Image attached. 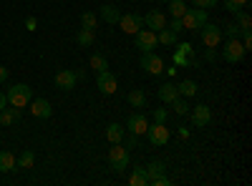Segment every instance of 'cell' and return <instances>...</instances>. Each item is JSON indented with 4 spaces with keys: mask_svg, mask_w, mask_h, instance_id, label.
Returning a JSON list of instances; mask_svg holds the SVG:
<instances>
[{
    "mask_svg": "<svg viewBox=\"0 0 252 186\" xmlns=\"http://www.w3.org/2000/svg\"><path fill=\"white\" fill-rule=\"evenodd\" d=\"M15 171V156L10 151H0V174Z\"/></svg>",
    "mask_w": 252,
    "mask_h": 186,
    "instance_id": "7402d4cb",
    "label": "cell"
},
{
    "mask_svg": "<svg viewBox=\"0 0 252 186\" xmlns=\"http://www.w3.org/2000/svg\"><path fill=\"white\" fill-rule=\"evenodd\" d=\"M28 106H31V113L35 118H51L53 116V108H51V103L46 98H33Z\"/></svg>",
    "mask_w": 252,
    "mask_h": 186,
    "instance_id": "5bb4252c",
    "label": "cell"
},
{
    "mask_svg": "<svg viewBox=\"0 0 252 186\" xmlns=\"http://www.w3.org/2000/svg\"><path fill=\"white\" fill-rule=\"evenodd\" d=\"M141 68L149 73V76H161V73H164V60H161L154 51H149V53L141 55Z\"/></svg>",
    "mask_w": 252,
    "mask_h": 186,
    "instance_id": "8fae6325",
    "label": "cell"
},
{
    "mask_svg": "<svg viewBox=\"0 0 252 186\" xmlns=\"http://www.w3.org/2000/svg\"><path fill=\"white\" fill-rule=\"evenodd\" d=\"M89 63H91V68H94L96 73H101V71H109V60H106V55H101V53H94Z\"/></svg>",
    "mask_w": 252,
    "mask_h": 186,
    "instance_id": "83f0119b",
    "label": "cell"
},
{
    "mask_svg": "<svg viewBox=\"0 0 252 186\" xmlns=\"http://www.w3.org/2000/svg\"><path fill=\"white\" fill-rule=\"evenodd\" d=\"M166 116H169V113H166V108H154V111H152L154 123H166Z\"/></svg>",
    "mask_w": 252,
    "mask_h": 186,
    "instance_id": "8d00e7d4",
    "label": "cell"
},
{
    "mask_svg": "<svg viewBox=\"0 0 252 186\" xmlns=\"http://www.w3.org/2000/svg\"><path fill=\"white\" fill-rule=\"evenodd\" d=\"M235 23H237L240 28H250V26H252V18H250V13H247L245 8L235 13Z\"/></svg>",
    "mask_w": 252,
    "mask_h": 186,
    "instance_id": "d6a6232c",
    "label": "cell"
},
{
    "mask_svg": "<svg viewBox=\"0 0 252 186\" xmlns=\"http://www.w3.org/2000/svg\"><path fill=\"white\" fill-rule=\"evenodd\" d=\"M134 38H136V48H139L141 53H149V51H154V48L159 46L157 33H154V30H149V28L136 30V33H134Z\"/></svg>",
    "mask_w": 252,
    "mask_h": 186,
    "instance_id": "8992f818",
    "label": "cell"
},
{
    "mask_svg": "<svg viewBox=\"0 0 252 186\" xmlns=\"http://www.w3.org/2000/svg\"><path fill=\"white\" fill-rule=\"evenodd\" d=\"M169 106H172V108H174L179 116H187V113H189V108H192V106H189V103L184 101V96H177V98L169 103Z\"/></svg>",
    "mask_w": 252,
    "mask_h": 186,
    "instance_id": "f1b7e54d",
    "label": "cell"
},
{
    "mask_svg": "<svg viewBox=\"0 0 252 186\" xmlns=\"http://www.w3.org/2000/svg\"><path fill=\"white\" fill-rule=\"evenodd\" d=\"M119 28L124 30V33H129V35H134L136 30H141L144 28V15H139V13H121V18H119Z\"/></svg>",
    "mask_w": 252,
    "mask_h": 186,
    "instance_id": "9c48e42d",
    "label": "cell"
},
{
    "mask_svg": "<svg viewBox=\"0 0 252 186\" xmlns=\"http://www.w3.org/2000/svg\"><path fill=\"white\" fill-rule=\"evenodd\" d=\"M166 28H169V30H174V33L179 35V33L184 30V28H182V18H172L169 23H166Z\"/></svg>",
    "mask_w": 252,
    "mask_h": 186,
    "instance_id": "ab89813d",
    "label": "cell"
},
{
    "mask_svg": "<svg viewBox=\"0 0 252 186\" xmlns=\"http://www.w3.org/2000/svg\"><path fill=\"white\" fill-rule=\"evenodd\" d=\"M177 91H179V96H184V98H189V96H197V91H199V86L194 83V80H182V83L177 86Z\"/></svg>",
    "mask_w": 252,
    "mask_h": 186,
    "instance_id": "d4e9b609",
    "label": "cell"
},
{
    "mask_svg": "<svg viewBox=\"0 0 252 186\" xmlns=\"http://www.w3.org/2000/svg\"><path fill=\"white\" fill-rule=\"evenodd\" d=\"M144 169H146V176H149V181H152V179H157L166 171V163L164 161H152V163H146Z\"/></svg>",
    "mask_w": 252,
    "mask_h": 186,
    "instance_id": "cb8c5ba5",
    "label": "cell"
},
{
    "mask_svg": "<svg viewBox=\"0 0 252 186\" xmlns=\"http://www.w3.org/2000/svg\"><path fill=\"white\" fill-rule=\"evenodd\" d=\"M20 116H23V111H20V108L5 106L3 111H0V126H13V123L20 121Z\"/></svg>",
    "mask_w": 252,
    "mask_h": 186,
    "instance_id": "2e32d148",
    "label": "cell"
},
{
    "mask_svg": "<svg viewBox=\"0 0 252 186\" xmlns=\"http://www.w3.org/2000/svg\"><path fill=\"white\" fill-rule=\"evenodd\" d=\"M94 30H86V28H81L78 33H76V43L81 46V48H89V46H94Z\"/></svg>",
    "mask_w": 252,
    "mask_h": 186,
    "instance_id": "484cf974",
    "label": "cell"
},
{
    "mask_svg": "<svg viewBox=\"0 0 252 186\" xmlns=\"http://www.w3.org/2000/svg\"><path fill=\"white\" fill-rule=\"evenodd\" d=\"M164 3H169V0H164Z\"/></svg>",
    "mask_w": 252,
    "mask_h": 186,
    "instance_id": "7dc6e473",
    "label": "cell"
},
{
    "mask_svg": "<svg viewBox=\"0 0 252 186\" xmlns=\"http://www.w3.org/2000/svg\"><path fill=\"white\" fill-rule=\"evenodd\" d=\"M129 184H131V186H149V176H146V169H144V166H136L134 174L129 176Z\"/></svg>",
    "mask_w": 252,
    "mask_h": 186,
    "instance_id": "603a6c76",
    "label": "cell"
},
{
    "mask_svg": "<svg viewBox=\"0 0 252 186\" xmlns=\"http://www.w3.org/2000/svg\"><path fill=\"white\" fill-rule=\"evenodd\" d=\"M245 46L240 43L237 38H227V43H224V48H222V58L227 60V63H240V60L245 58Z\"/></svg>",
    "mask_w": 252,
    "mask_h": 186,
    "instance_id": "277c9868",
    "label": "cell"
},
{
    "mask_svg": "<svg viewBox=\"0 0 252 186\" xmlns=\"http://www.w3.org/2000/svg\"><path fill=\"white\" fill-rule=\"evenodd\" d=\"M177 96H179V91H177L174 83H164V86H159V101L166 103V106H169V103H172Z\"/></svg>",
    "mask_w": 252,
    "mask_h": 186,
    "instance_id": "d6986e66",
    "label": "cell"
},
{
    "mask_svg": "<svg viewBox=\"0 0 252 186\" xmlns=\"http://www.w3.org/2000/svg\"><path fill=\"white\" fill-rule=\"evenodd\" d=\"M240 30H242V28H240L237 23H227V26H224V30H222V35H227V38H237V35H240Z\"/></svg>",
    "mask_w": 252,
    "mask_h": 186,
    "instance_id": "d590c367",
    "label": "cell"
},
{
    "mask_svg": "<svg viewBox=\"0 0 252 186\" xmlns=\"http://www.w3.org/2000/svg\"><path fill=\"white\" fill-rule=\"evenodd\" d=\"M199 38H202V43L207 46V48H217L220 43H222V28H217L215 23H204L202 28H199Z\"/></svg>",
    "mask_w": 252,
    "mask_h": 186,
    "instance_id": "5b68a950",
    "label": "cell"
},
{
    "mask_svg": "<svg viewBox=\"0 0 252 186\" xmlns=\"http://www.w3.org/2000/svg\"><path fill=\"white\" fill-rule=\"evenodd\" d=\"M129 161H131L129 149L121 146V143H111V149H109V166H111L116 174H121V171H126Z\"/></svg>",
    "mask_w": 252,
    "mask_h": 186,
    "instance_id": "7a4b0ae2",
    "label": "cell"
},
{
    "mask_svg": "<svg viewBox=\"0 0 252 186\" xmlns=\"http://www.w3.org/2000/svg\"><path fill=\"white\" fill-rule=\"evenodd\" d=\"M207 23V10L204 8H187V13L182 15V28L197 33L202 26Z\"/></svg>",
    "mask_w": 252,
    "mask_h": 186,
    "instance_id": "3957f363",
    "label": "cell"
},
{
    "mask_svg": "<svg viewBox=\"0 0 252 186\" xmlns=\"http://www.w3.org/2000/svg\"><path fill=\"white\" fill-rule=\"evenodd\" d=\"M76 71H71V68H63V71H58L56 73V88H61V91H73L76 88Z\"/></svg>",
    "mask_w": 252,
    "mask_h": 186,
    "instance_id": "4fadbf2b",
    "label": "cell"
},
{
    "mask_svg": "<svg viewBox=\"0 0 252 186\" xmlns=\"http://www.w3.org/2000/svg\"><path fill=\"white\" fill-rule=\"evenodd\" d=\"M169 13H172V18H182L187 13V3L184 0H169Z\"/></svg>",
    "mask_w": 252,
    "mask_h": 186,
    "instance_id": "4dcf8cb0",
    "label": "cell"
},
{
    "mask_svg": "<svg viewBox=\"0 0 252 186\" xmlns=\"http://www.w3.org/2000/svg\"><path fill=\"white\" fill-rule=\"evenodd\" d=\"M124 136H126V129L121 126V123H109V126H106V138L111 141V143H121L124 141Z\"/></svg>",
    "mask_w": 252,
    "mask_h": 186,
    "instance_id": "ac0fdd59",
    "label": "cell"
},
{
    "mask_svg": "<svg viewBox=\"0 0 252 186\" xmlns=\"http://www.w3.org/2000/svg\"><path fill=\"white\" fill-rule=\"evenodd\" d=\"M124 138H126V136H124ZM136 138H139V136H134V133L126 138V149H136Z\"/></svg>",
    "mask_w": 252,
    "mask_h": 186,
    "instance_id": "7bdbcfd3",
    "label": "cell"
},
{
    "mask_svg": "<svg viewBox=\"0 0 252 186\" xmlns=\"http://www.w3.org/2000/svg\"><path fill=\"white\" fill-rule=\"evenodd\" d=\"M126 101H129L131 108H144V106H146V93H144L141 88H134L129 96H126Z\"/></svg>",
    "mask_w": 252,
    "mask_h": 186,
    "instance_id": "44dd1931",
    "label": "cell"
},
{
    "mask_svg": "<svg viewBox=\"0 0 252 186\" xmlns=\"http://www.w3.org/2000/svg\"><path fill=\"white\" fill-rule=\"evenodd\" d=\"M217 3H220V0H194V8L209 10V8H217Z\"/></svg>",
    "mask_w": 252,
    "mask_h": 186,
    "instance_id": "f35d334b",
    "label": "cell"
},
{
    "mask_svg": "<svg viewBox=\"0 0 252 186\" xmlns=\"http://www.w3.org/2000/svg\"><path fill=\"white\" fill-rule=\"evenodd\" d=\"M189 116H192V123L197 129H204V126H209V121H212V108H209L207 103H197L194 108H189Z\"/></svg>",
    "mask_w": 252,
    "mask_h": 186,
    "instance_id": "30bf717a",
    "label": "cell"
},
{
    "mask_svg": "<svg viewBox=\"0 0 252 186\" xmlns=\"http://www.w3.org/2000/svg\"><path fill=\"white\" fill-rule=\"evenodd\" d=\"M204 58H207V60H215V58H217V48H207V51H204Z\"/></svg>",
    "mask_w": 252,
    "mask_h": 186,
    "instance_id": "ee69618b",
    "label": "cell"
},
{
    "mask_svg": "<svg viewBox=\"0 0 252 186\" xmlns=\"http://www.w3.org/2000/svg\"><path fill=\"white\" fill-rule=\"evenodd\" d=\"M222 3H224V10L227 13H237V10H242V8H247V3H250V0H222Z\"/></svg>",
    "mask_w": 252,
    "mask_h": 186,
    "instance_id": "f546056e",
    "label": "cell"
},
{
    "mask_svg": "<svg viewBox=\"0 0 252 186\" xmlns=\"http://www.w3.org/2000/svg\"><path fill=\"white\" fill-rule=\"evenodd\" d=\"M8 98V106H15V108H26L28 103L33 101V88L28 83H13L5 93Z\"/></svg>",
    "mask_w": 252,
    "mask_h": 186,
    "instance_id": "6da1fadb",
    "label": "cell"
},
{
    "mask_svg": "<svg viewBox=\"0 0 252 186\" xmlns=\"http://www.w3.org/2000/svg\"><path fill=\"white\" fill-rule=\"evenodd\" d=\"M33 166H35V154L31 149H26L23 154L15 159V169H33Z\"/></svg>",
    "mask_w": 252,
    "mask_h": 186,
    "instance_id": "ffe728a7",
    "label": "cell"
},
{
    "mask_svg": "<svg viewBox=\"0 0 252 186\" xmlns=\"http://www.w3.org/2000/svg\"><path fill=\"white\" fill-rule=\"evenodd\" d=\"M96 88H98L103 96H114V93L119 91V80H116V76H114L111 71H101V73L96 76Z\"/></svg>",
    "mask_w": 252,
    "mask_h": 186,
    "instance_id": "52a82bcc",
    "label": "cell"
},
{
    "mask_svg": "<svg viewBox=\"0 0 252 186\" xmlns=\"http://www.w3.org/2000/svg\"><path fill=\"white\" fill-rule=\"evenodd\" d=\"M157 38H159V43L161 46H174L177 43V33L174 30H169V28H161V30H157Z\"/></svg>",
    "mask_w": 252,
    "mask_h": 186,
    "instance_id": "4316f807",
    "label": "cell"
},
{
    "mask_svg": "<svg viewBox=\"0 0 252 186\" xmlns=\"http://www.w3.org/2000/svg\"><path fill=\"white\" fill-rule=\"evenodd\" d=\"M174 66H182V68H192L194 66V58H187V55H182L179 51L174 53Z\"/></svg>",
    "mask_w": 252,
    "mask_h": 186,
    "instance_id": "836d02e7",
    "label": "cell"
},
{
    "mask_svg": "<svg viewBox=\"0 0 252 186\" xmlns=\"http://www.w3.org/2000/svg\"><path fill=\"white\" fill-rule=\"evenodd\" d=\"M144 136L149 138L152 146H164V143H169V129H166L164 123H152Z\"/></svg>",
    "mask_w": 252,
    "mask_h": 186,
    "instance_id": "ba28073f",
    "label": "cell"
},
{
    "mask_svg": "<svg viewBox=\"0 0 252 186\" xmlns=\"http://www.w3.org/2000/svg\"><path fill=\"white\" fill-rule=\"evenodd\" d=\"M240 35H242L240 43L245 46V51H250V48H252V28H242V30H240Z\"/></svg>",
    "mask_w": 252,
    "mask_h": 186,
    "instance_id": "e575fe53",
    "label": "cell"
},
{
    "mask_svg": "<svg viewBox=\"0 0 252 186\" xmlns=\"http://www.w3.org/2000/svg\"><path fill=\"white\" fill-rule=\"evenodd\" d=\"M81 28H86V30H96V13L86 10L81 15Z\"/></svg>",
    "mask_w": 252,
    "mask_h": 186,
    "instance_id": "1f68e13d",
    "label": "cell"
},
{
    "mask_svg": "<svg viewBox=\"0 0 252 186\" xmlns=\"http://www.w3.org/2000/svg\"><path fill=\"white\" fill-rule=\"evenodd\" d=\"M8 106V98H5V93H0V111H3Z\"/></svg>",
    "mask_w": 252,
    "mask_h": 186,
    "instance_id": "bcb514c9",
    "label": "cell"
},
{
    "mask_svg": "<svg viewBox=\"0 0 252 186\" xmlns=\"http://www.w3.org/2000/svg\"><path fill=\"white\" fill-rule=\"evenodd\" d=\"M177 51H179L182 55H187V58H194V48H192V43H179Z\"/></svg>",
    "mask_w": 252,
    "mask_h": 186,
    "instance_id": "74e56055",
    "label": "cell"
},
{
    "mask_svg": "<svg viewBox=\"0 0 252 186\" xmlns=\"http://www.w3.org/2000/svg\"><path fill=\"white\" fill-rule=\"evenodd\" d=\"M5 80H8V68L0 66V83H5Z\"/></svg>",
    "mask_w": 252,
    "mask_h": 186,
    "instance_id": "f6af8a7d",
    "label": "cell"
},
{
    "mask_svg": "<svg viewBox=\"0 0 252 186\" xmlns=\"http://www.w3.org/2000/svg\"><path fill=\"white\" fill-rule=\"evenodd\" d=\"M124 129L129 131V133H134V136H144V133H146V129H149V121H146V116H144V113H131Z\"/></svg>",
    "mask_w": 252,
    "mask_h": 186,
    "instance_id": "7c38bea8",
    "label": "cell"
},
{
    "mask_svg": "<svg viewBox=\"0 0 252 186\" xmlns=\"http://www.w3.org/2000/svg\"><path fill=\"white\" fill-rule=\"evenodd\" d=\"M149 184H152V186H169V184H172V179H166V176L161 174V176H157V179H152Z\"/></svg>",
    "mask_w": 252,
    "mask_h": 186,
    "instance_id": "60d3db41",
    "label": "cell"
},
{
    "mask_svg": "<svg viewBox=\"0 0 252 186\" xmlns=\"http://www.w3.org/2000/svg\"><path fill=\"white\" fill-rule=\"evenodd\" d=\"M35 28H38V18H35V15H28V18H26V30L33 33Z\"/></svg>",
    "mask_w": 252,
    "mask_h": 186,
    "instance_id": "b9f144b4",
    "label": "cell"
},
{
    "mask_svg": "<svg viewBox=\"0 0 252 186\" xmlns=\"http://www.w3.org/2000/svg\"><path fill=\"white\" fill-rule=\"evenodd\" d=\"M166 26V18H164V13L161 10H149L144 15V28H149V30H161Z\"/></svg>",
    "mask_w": 252,
    "mask_h": 186,
    "instance_id": "9a60e30c",
    "label": "cell"
},
{
    "mask_svg": "<svg viewBox=\"0 0 252 186\" xmlns=\"http://www.w3.org/2000/svg\"><path fill=\"white\" fill-rule=\"evenodd\" d=\"M119 18H121V10H119L116 5H111V3L101 5V20H106V23L116 26V23H119Z\"/></svg>",
    "mask_w": 252,
    "mask_h": 186,
    "instance_id": "e0dca14e",
    "label": "cell"
}]
</instances>
